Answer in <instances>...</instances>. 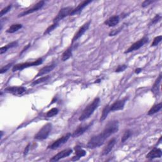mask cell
<instances>
[{
    "label": "cell",
    "instance_id": "36",
    "mask_svg": "<svg viewBox=\"0 0 162 162\" xmlns=\"http://www.w3.org/2000/svg\"><path fill=\"white\" fill-rule=\"evenodd\" d=\"M155 1H152V0H146V1L143 2V3L141 4V6L143 8H146L150 5L151 4L153 3Z\"/></svg>",
    "mask_w": 162,
    "mask_h": 162
},
{
    "label": "cell",
    "instance_id": "21",
    "mask_svg": "<svg viewBox=\"0 0 162 162\" xmlns=\"http://www.w3.org/2000/svg\"><path fill=\"white\" fill-rule=\"evenodd\" d=\"M72 52H73V46L71 45L62 54V60L63 62H65L68 60L69 58H70L72 56Z\"/></svg>",
    "mask_w": 162,
    "mask_h": 162
},
{
    "label": "cell",
    "instance_id": "15",
    "mask_svg": "<svg viewBox=\"0 0 162 162\" xmlns=\"http://www.w3.org/2000/svg\"><path fill=\"white\" fill-rule=\"evenodd\" d=\"M116 142H117V140L115 138H112L111 139H110L107 143V144L106 145V146H105L104 149L103 150L102 156H106L108 155V154L113 150V147H114V146L116 144Z\"/></svg>",
    "mask_w": 162,
    "mask_h": 162
},
{
    "label": "cell",
    "instance_id": "20",
    "mask_svg": "<svg viewBox=\"0 0 162 162\" xmlns=\"http://www.w3.org/2000/svg\"><path fill=\"white\" fill-rule=\"evenodd\" d=\"M76 155L73 157L72 158V161H77L79 160L80 158L86 156V151L83 149H81L79 146H76Z\"/></svg>",
    "mask_w": 162,
    "mask_h": 162
},
{
    "label": "cell",
    "instance_id": "26",
    "mask_svg": "<svg viewBox=\"0 0 162 162\" xmlns=\"http://www.w3.org/2000/svg\"><path fill=\"white\" fill-rule=\"evenodd\" d=\"M50 78V77L49 76H44V77H40L34 81H33V83H32V85L33 86H35V85H37L39 84H40V83H44L46 82V81H47L48 79H49Z\"/></svg>",
    "mask_w": 162,
    "mask_h": 162
},
{
    "label": "cell",
    "instance_id": "8",
    "mask_svg": "<svg viewBox=\"0 0 162 162\" xmlns=\"http://www.w3.org/2000/svg\"><path fill=\"white\" fill-rule=\"evenodd\" d=\"M45 4V2L44 1H40L38 3H37L36 5H34L33 6H32L31 9L27 10L26 11H24L23 12H22L21 13H20L18 15V17H24V16H26L27 15L31 14V13H33L39 11L40 9H41L44 6Z\"/></svg>",
    "mask_w": 162,
    "mask_h": 162
},
{
    "label": "cell",
    "instance_id": "3",
    "mask_svg": "<svg viewBox=\"0 0 162 162\" xmlns=\"http://www.w3.org/2000/svg\"><path fill=\"white\" fill-rule=\"evenodd\" d=\"M51 130H52V124L51 123H48L45 124L35 135L34 139L40 141L47 139L48 137L49 136Z\"/></svg>",
    "mask_w": 162,
    "mask_h": 162
},
{
    "label": "cell",
    "instance_id": "11",
    "mask_svg": "<svg viewBox=\"0 0 162 162\" xmlns=\"http://www.w3.org/2000/svg\"><path fill=\"white\" fill-rule=\"evenodd\" d=\"M73 151L72 149H66V150H64L60 152H59L58 153L56 154V155H55L54 157H53L51 159H50V161H59L61 159L65 158H66L69 156H70L71 154L72 153Z\"/></svg>",
    "mask_w": 162,
    "mask_h": 162
},
{
    "label": "cell",
    "instance_id": "29",
    "mask_svg": "<svg viewBox=\"0 0 162 162\" xmlns=\"http://www.w3.org/2000/svg\"><path fill=\"white\" fill-rule=\"evenodd\" d=\"M58 113V109L56 108H53L47 112L46 117H52L56 115H57Z\"/></svg>",
    "mask_w": 162,
    "mask_h": 162
},
{
    "label": "cell",
    "instance_id": "4",
    "mask_svg": "<svg viewBox=\"0 0 162 162\" xmlns=\"http://www.w3.org/2000/svg\"><path fill=\"white\" fill-rule=\"evenodd\" d=\"M43 62V58H40L37 59L36 61L32 62H26V63L15 65L13 67L12 71L16 72V71H19V70H23V69L30 67L39 65L42 64Z\"/></svg>",
    "mask_w": 162,
    "mask_h": 162
},
{
    "label": "cell",
    "instance_id": "2",
    "mask_svg": "<svg viewBox=\"0 0 162 162\" xmlns=\"http://www.w3.org/2000/svg\"><path fill=\"white\" fill-rule=\"evenodd\" d=\"M100 102V98H96L92 103H91L88 106L83 110V113L80 115L79 120L80 121H84L90 118L94 113V111L98 107Z\"/></svg>",
    "mask_w": 162,
    "mask_h": 162
},
{
    "label": "cell",
    "instance_id": "12",
    "mask_svg": "<svg viewBox=\"0 0 162 162\" xmlns=\"http://www.w3.org/2000/svg\"><path fill=\"white\" fill-rule=\"evenodd\" d=\"M127 100V98H125L122 100H117L115 102L113 103L111 105H110V111H115L123 110L125 107V104Z\"/></svg>",
    "mask_w": 162,
    "mask_h": 162
},
{
    "label": "cell",
    "instance_id": "37",
    "mask_svg": "<svg viewBox=\"0 0 162 162\" xmlns=\"http://www.w3.org/2000/svg\"><path fill=\"white\" fill-rule=\"evenodd\" d=\"M29 148H30V144H29L26 147L25 150H24V152H23V155H24V156H26V155H27V153H28V152H29Z\"/></svg>",
    "mask_w": 162,
    "mask_h": 162
},
{
    "label": "cell",
    "instance_id": "7",
    "mask_svg": "<svg viewBox=\"0 0 162 162\" xmlns=\"http://www.w3.org/2000/svg\"><path fill=\"white\" fill-rule=\"evenodd\" d=\"M73 9H74L71 6L63 8L59 11L57 15L53 19V23H58L60 20L67 17V16H70Z\"/></svg>",
    "mask_w": 162,
    "mask_h": 162
},
{
    "label": "cell",
    "instance_id": "10",
    "mask_svg": "<svg viewBox=\"0 0 162 162\" xmlns=\"http://www.w3.org/2000/svg\"><path fill=\"white\" fill-rule=\"evenodd\" d=\"M91 21L90 20L87 22L86 23H85L84 25L81 27L79 30L77 32V33L74 35V37L72 39V44L74 43L76 40H77L80 37H81L83 36V35L85 33V32L88 30L89 27L90 26V24H91Z\"/></svg>",
    "mask_w": 162,
    "mask_h": 162
},
{
    "label": "cell",
    "instance_id": "35",
    "mask_svg": "<svg viewBox=\"0 0 162 162\" xmlns=\"http://www.w3.org/2000/svg\"><path fill=\"white\" fill-rule=\"evenodd\" d=\"M127 68V65H118L117 69L115 70V72H124L126 69Z\"/></svg>",
    "mask_w": 162,
    "mask_h": 162
},
{
    "label": "cell",
    "instance_id": "14",
    "mask_svg": "<svg viewBox=\"0 0 162 162\" xmlns=\"http://www.w3.org/2000/svg\"><path fill=\"white\" fill-rule=\"evenodd\" d=\"M162 155L161 150L160 148H155L151 150L146 155V158L149 160H153L155 158H160Z\"/></svg>",
    "mask_w": 162,
    "mask_h": 162
},
{
    "label": "cell",
    "instance_id": "6",
    "mask_svg": "<svg viewBox=\"0 0 162 162\" xmlns=\"http://www.w3.org/2000/svg\"><path fill=\"white\" fill-rule=\"evenodd\" d=\"M149 41V38L146 36H144L139 40H137L136 43H134L133 44H132L128 49L124 52L125 53H131L134 51L137 50L142 48L145 44H146Z\"/></svg>",
    "mask_w": 162,
    "mask_h": 162
},
{
    "label": "cell",
    "instance_id": "31",
    "mask_svg": "<svg viewBox=\"0 0 162 162\" xmlns=\"http://www.w3.org/2000/svg\"><path fill=\"white\" fill-rule=\"evenodd\" d=\"M124 27V25L122 26L121 27H118V28L117 29H115V30H111V31L110 32V33H109V36H115L117 35L118 34L120 33V32L122 30H123Z\"/></svg>",
    "mask_w": 162,
    "mask_h": 162
},
{
    "label": "cell",
    "instance_id": "17",
    "mask_svg": "<svg viewBox=\"0 0 162 162\" xmlns=\"http://www.w3.org/2000/svg\"><path fill=\"white\" fill-rule=\"evenodd\" d=\"M161 74L160 73L157 79L155 80V83H154L152 89H151V92L153 93L154 96H158L160 92V86L161 84Z\"/></svg>",
    "mask_w": 162,
    "mask_h": 162
},
{
    "label": "cell",
    "instance_id": "19",
    "mask_svg": "<svg viewBox=\"0 0 162 162\" xmlns=\"http://www.w3.org/2000/svg\"><path fill=\"white\" fill-rule=\"evenodd\" d=\"M120 22V17L118 15H114L112 17H110L108 19H107L104 22L105 25L108 26L110 27H115Z\"/></svg>",
    "mask_w": 162,
    "mask_h": 162
},
{
    "label": "cell",
    "instance_id": "34",
    "mask_svg": "<svg viewBox=\"0 0 162 162\" xmlns=\"http://www.w3.org/2000/svg\"><path fill=\"white\" fill-rule=\"evenodd\" d=\"M13 63H9V64L6 65H5L4 67H3L1 69V70H0V74H4V73L6 72L8 70H9L10 69V67L12 66Z\"/></svg>",
    "mask_w": 162,
    "mask_h": 162
},
{
    "label": "cell",
    "instance_id": "32",
    "mask_svg": "<svg viewBox=\"0 0 162 162\" xmlns=\"http://www.w3.org/2000/svg\"><path fill=\"white\" fill-rule=\"evenodd\" d=\"M12 5H8L6 7L4 8L3 9H2L1 11V13H0V17L2 18L3 15L6 14L8 12H9L10 10L12 9Z\"/></svg>",
    "mask_w": 162,
    "mask_h": 162
},
{
    "label": "cell",
    "instance_id": "27",
    "mask_svg": "<svg viewBox=\"0 0 162 162\" xmlns=\"http://www.w3.org/2000/svg\"><path fill=\"white\" fill-rule=\"evenodd\" d=\"M58 23H53L52 25H51L50 26L48 27L44 31V35H47L48 34H50V32H51L54 29H55L56 27L58 26Z\"/></svg>",
    "mask_w": 162,
    "mask_h": 162
},
{
    "label": "cell",
    "instance_id": "9",
    "mask_svg": "<svg viewBox=\"0 0 162 162\" xmlns=\"http://www.w3.org/2000/svg\"><path fill=\"white\" fill-rule=\"evenodd\" d=\"M5 92L7 93H10L15 96L22 95L26 92V89L22 86H13L6 87L5 90Z\"/></svg>",
    "mask_w": 162,
    "mask_h": 162
},
{
    "label": "cell",
    "instance_id": "25",
    "mask_svg": "<svg viewBox=\"0 0 162 162\" xmlns=\"http://www.w3.org/2000/svg\"><path fill=\"white\" fill-rule=\"evenodd\" d=\"M110 105H107V106H105L103 110L102 111V114L100 118V122L104 121L105 119H106L108 115V114L110 113Z\"/></svg>",
    "mask_w": 162,
    "mask_h": 162
},
{
    "label": "cell",
    "instance_id": "23",
    "mask_svg": "<svg viewBox=\"0 0 162 162\" xmlns=\"http://www.w3.org/2000/svg\"><path fill=\"white\" fill-rule=\"evenodd\" d=\"M22 24H20V23L13 24V25H12L9 29L6 30V32H7V33L13 34L17 31H18L19 29H22Z\"/></svg>",
    "mask_w": 162,
    "mask_h": 162
},
{
    "label": "cell",
    "instance_id": "33",
    "mask_svg": "<svg viewBox=\"0 0 162 162\" xmlns=\"http://www.w3.org/2000/svg\"><path fill=\"white\" fill-rule=\"evenodd\" d=\"M161 40H162V36H158L156 37H155V39H153V43H151V46L154 47V46H157L161 41Z\"/></svg>",
    "mask_w": 162,
    "mask_h": 162
},
{
    "label": "cell",
    "instance_id": "28",
    "mask_svg": "<svg viewBox=\"0 0 162 162\" xmlns=\"http://www.w3.org/2000/svg\"><path fill=\"white\" fill-rule=\"evenodd\" d=\"M132 135V132L131 130H127L124 135L122 136V139H121V141L122 143H125L127 139H129V137H130Z\"/></svg>",
    "mask_w": 162,
    "mask_h": 162
},
{
    "label": "cell",
    "instance_id": "24",
    "mask_svg": "<svg viewBox=\"0 0 162 162\" xmlns=\"http://www.w3.org/2000/svg\"><path fill=\"white\" fill-rule=\"evenodd\" d=\"M161 107H162V103H160L158 104L154 105V106L152 107V108L148 112V115H153L154 114H155V113H158L161 109Z\"/></svg>",
    "mask_w": 162,
    "mask_h": 162
},
{
    "label": "cell",
    "instance_id": "5",
    "mask_svg": "<svg viewBox=\"0 0 162 162\" xmlns=\"http://www.w3.org/2000/svg\"><path fill=\"white\" fill-rule=\"evenodd\" d=\"M71 136H72V134L70 133L66 134L65 135H64L62 137H61L60 138H59L57 140H56L55 141H54L51 144L48 146V148L51 149V150L58 149V148L62 146L63 144H64L65 143H66L68 141V140L70 139V137Z\"/></svg>",
    "mask_w": 162,
    "mask_h": 162
},
{
    "label": "cell",
    "instance_id": "22",
    "mask_svg": "<svg viewBox=\"0 0 162 162\" xmlns=\"http://www.w3.org/2000/svg\"><path fill=\"white\" fill-rule=\"evenodd\" d=\"M17 46H18V41H13V42L9 43V44H8L6 46L1 48V49H0V54L3 55L5 52H6L8 51V50H9L10 48L17 47Z\"/></svg>",
    "mask_w": 162,
    "mask_h": 162
},
{
    "label": "cell",
    "instance_id": "30",
    "mask_svg": "<svg viewBox=\"0 0 162 162\" xmlns=\"http://www.w3.org/2000/svg\"><path fill=\"white\" fill-rule=\"evenodd\" d=\"M161 16L160 15V14H157L156 15L155 17H154L150 21V22L149 23V26H153L155 25V24H156L157 22H159V20L161 19Z\"/></svg>",
    "mask_w": 162,
    "mask_h": 162
},
{
    "label": "cell",
    "instance_id": "41",
    "mask_svg": "<svg viewBox=\"0 0 162 162\" xmlns=\"http://www.w3.org/2000/svg\"><path fill=\"white\" fill-rule=\"evenodd\" d=\"M3 131H2V132H1V138H2V137H3Z\"/></svg>",
    "mask_w": 162,
    "mask_h": 162
},
{
    "label": "cell",
    "instance_id": "16",
    "mask_svg": "<svg viewBox=\"0 0 162 162\" xmlns=\"http://www.w3.org/2000/svg\"><path fill=\"white\" fill-rule=\"evenodd\" d=\"M92 2V1H84L83 2H81L76 8L74 9H73V10L72 11L71 13H70V16H72L74 15H76V14H79L81 12L83 11V10L84 9V8L87 6L89 4L91 3Z\"/></svg>",
    "mask_w": 162,
    "mask_h": 162
},
{
    "label": "cell",
    "instance_id": "18",
    "mask_svg": "<svg viewBox=\"0 0 162 162\" xmlns=\"http://www.w3.org/2000/svg\"><path fill=\"white\" fill-rule=\"evenodd\" d=\"M55 67H56V65L55 63H52L51 65H49L44 67L39 71L37 74L36 76V77H38L39 76H42L43 75L48 74V73L51 72L55 68Z\"/></svg>",
    "mask_w": 162,
    "mask_h": 162
},
{
    "label": "cell",
    "instance_id": "40",
    "mask_svg": "<svg viewBox=\"0 0 162 162\" xmlns=\"http://www.w3.org/2000/svg\"><path fill=\"white\" fill-rule=\"evenodd\" d=\"M100 81H101V79H98L97 80H96L95 83H100Z\"/></svg>",
    "mask_w": 162,
    "mask_h": 162
},
{
    "label": "cell",
    "instance_id": "1",
    "mask_svg": "<svg viewBox=\"0 0 162 162\" xmlns=\"http://www.w3.org/2000/svg\"><path fill=\"white\" fill-rule=\"evenodd\" d=\"M119 124L117 120L109 122L102 132L93 136L88 141L87 146L90 149H95L102 146L107 139L118 131Z\"/></svg>",
    "mask_w": 162,
    "mask_h": 162
},
{
    "label": "cell",
    "instance_id": "38",
    "mask_svg": "<svg viewBox=\"0 0 162 162\" xmlns=\"http://www.w3.org/2000/svg\"><path fill=\"white\" fill-rule=\"evenodd\" d=\"M30 44H29L28 45H27V46H26V47H25V48H24L22 50V52L20 53V55H22V54L23 52H25V51H26V50L28 49V48L30 47Z\"/></svg>",
    "mask_w": 162,
    "mask_h": 162
},
{
    "label": "cell",
    "instance_id": "13",
    "mask_svg": "<svg viewBox=\"0 0 162 162\" xmlns=\"http://www.w3.org/2000/svg\"><path fill=\"white\" fill-rule=\"evenodd\" d=\"M93 123H90L87 125H79L76 130H75L72 134L73 137H78L80 136L83 135L86 131H87V129L92 125Z\"/></svg>",
    "mask_w": 162,
    "mask_h": 162
},
{
    "label": "cell",
    "instance_id": "39",
    "mask_svg": "<svg viewBox=\"0 0 162 162\" xmlns=\"http://www.w3.org/2000/svg\"><path fill=\"white\" fill-rule=\"evenodd\" d=\"M142 72V69L141 68H137L135 70V73L136 74H139V73H141Z\"/></svg>",
    "mask_w": 162,
    "mask_h": 162
}]
</instances>
